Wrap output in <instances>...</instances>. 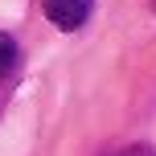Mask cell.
Here are the masks:
<instances>
[{
  "label": "cell",
  "mask_w": 156,
  "mask_h": 156,
  "mask_svg": "<svg viewBox=\"0 0 156 156\" xmlns=\"http://www.w3.org/2000/svg\"><path fill=\"white\" fill-rule=\"evenodd\" d=\"M16 66V41L8 37V33H0V78Z\"/></svg>",
  "instance_id": "2"
},
{
  "label": "cell",
  "mask_w": 156,
  "mask_h": 156,
  "mask_svg": "<svg viewBox=\"0 0 156 156\" xmlns=\"http://www.w3.org/2000/svg\"><path fill=\"white\" fill-rule=\"evenodd\" d=\"M115 156H156V148H152V144H127V148L115 152Z\"/></svg>",
  "instance_id": "3"
},
{
  "label": "cell",
  "mask_w": 156,
  "mask_h": 156,
  "mask_svg": "<svg viewBox=\"0 0 156 156\" xmlns=\"http://www.w3.org/2000/svg\"><path fill=\"white\" fill-rule=\"evenodd\" d=\"M41 8H45V16L58 25V29L74 33V29H82V25H86L94 0H41Z\"/></svg>",
  "instance_id": "1"
}]
</instances>
